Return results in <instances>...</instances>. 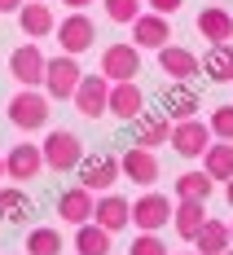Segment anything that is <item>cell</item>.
<instances>
[{
    "label": "cell",
    "instance_id": "1",
    "mask_svg": "<svg viewBox=\"0 0 233 255\" xmlns=\"http://www.w3.org/2000/svg\"><path fill=\"white\" fill-rule=\"evenodd\" d=\"M49 93H40V88H18L13 93V102H9V124L22 128V132H40V128H49Z\"/></svg>",
    "mask_w": 233,
    "mask_h": 255
},
{
    "label": "cell",
    "instance_id": "2",
    "mask_svg": "<svg viewBox=\"0 0 233 255\" xmlns=\"http://www.w3.org/2000/svg\"><path fill=\"white\" fill-rule=\"evenodd\" d=\"M40 154H44V167H53V172H75L79 158H84V141L71 128H53L40 141Z\"/></svg>",
    "mask_w": 233,
    "mask_h": 255
},
{
    "label": "cell",
    "instance_id": "3",
    "mask_svg": "<svg viewBox=\"0 0 233 255\" xmlns=\"http://www.w3.org/2000/svg\"><path fill=\"white\" fill-rule=\"evenodd\" d=\"M79 79H84V71H79V62L71 53L49 57V66H44V93H49V102H71Z\"/></svg>",
    "mask_w": 233,
    "mask_h": 255
},
{
    "label": "cell",
    "instance_id": "4",
    "mask_svg": "<svg viewBox=\"0 0 233 255\" xmlns=\"http://www.w3.org/2000/svg\"><path fill=\"white\" fill-rule=\"evenodd\" d=\"M75 172H79V185L93 189V194H110V185L123 176L119 172V154H84Z\"/></svg>",
    "mask_w": 233,
    "mask_h": 255
},
{
    "label": "cell",
    "instance_id": "5",
    "mask_svg": "<svg viewBox=\"0 0 233 255\" xmlns=\"http://www.w3.org/2000/svg\"><path fill=\"white\" fill-rule=\"evenodd\" d=\"M44 66H49V57L40 53L35 40H26V44H18V49L9 53V75L18 79L22 88H40L44 84Z\"/></svg>",
    "mask_w": 233,
    "mask_h": 255
},
{
    "label": "cell",
    "instance_id": "6",
    "mask_svg": "<svg viewBox=\"0 0 233 255\" xmlns=\"http://www.w3.org/2000/svg\"><path fill=\"white\" fill-rule=\"evenodd\" d=\"M172 211H176V203H172L167 194H154V189H150V194H141V198L132 203V225L141 233H158L172 220Z\"/></svg>",
    "mask_w": 233,
    "mask_h": 255
},
{
    "label": "cell",
    "instance_id": "7",
    "mask_svg": "<svg viewBox=\"0 0 233 255\" xmlns=\"http://www.w3.org/2000/svg\"><path fill=\"white\" fill-rule=\"evenodd\" d=\"M71 102H75V110L84 115V119H102L106 106H110V79H106L102 71H97V75H84Z\"/></svg>",
    "mask_w": 233,
    "mask_h": 255
},
{
    "label": "cell",
    "instance_id": "8",
    "mask_svg": "<svg viewBox=\"0 0 233 255\" xmlns=\"http://www.w3.org/2000/svg\"><path fill=\"white\" fill-rule=\"evenodd\" d=\"M211 145V128L194 115V119H181V124H172V150L181 154V158H203Z\"/></svg>",
    "mask_w": 233,
    "mask_h": 255
},
{
    "label": "cell",
    "instance_id": "9",
    "mask_svg": "<svg viewBox=\"0 0 233 255\" xmlns=\"http://www.w3.org/2000/svg\"><path fill=\"white\" fill-rule=\"evenodd\" d=\"M57 35V44H62V53H71V57H79V53H88L93 44H97V26L88 22L84 13H71V18H62V26L53 31Z\"/></svg>",
    "mask_w": 233,
    "mask_h": 255
},
{
    "label": "cell",
    "instance_id": "10",
    "mask_svg": "<svg viewBox=\"0 0 233 255\" xmlns=\"http://www.w3.org/2000/svg\"><path fill=\"white\" fill-rule=\"evenodd\" d=\"M44 172V154H40V145L35 141H18L13 150L4 154V176L18 180V185H26L31 176H40Z\"/></svg>",
    "mask_w": 233,
    "mask_h": 255
},
{
    "label": "cell",
    "instance_id": "11",
    "mask_svg": "<svg viewBox=\"0 0 233 255\" xmlns=\"http://www.w3.org/2000/svg\"><path fill=\"white\" fill-rule=\"evenodd\" d=\"M141 71V49L136 44H110L102 53V75L110 84H123V79H136Z\"/></svg>",
    "mask_w": 233,
    "mask_h": 255
},
{
    "label": "cell",
    "instance_id": "12",
    "mask_svg": "<svg viewBox=\"0 0 233 255\" xmlns=\"http://www.w3.org/2000/svg\"><path fill=\"white\" fill-rule=\"evenodd\" d=\"M158 71L172 79V84H189V79L203 71V62L189 49H181V44H163V49H158Z\"/></svg>",
    "mask_w": 233,
    "mask_h": 255
},
{
    "label": "cell",
    "instance_id": "13",
    "mask_svg": "<svg viewBox=\"0 0 233 255\" xmlns=\"http://www.w3.org/2000/svg\"><path fill=\"white\" fill-rule=\"evenodd\" d=\"M163 115L172 119V124H181V119H194L198 115V106H203V97H198V88L194 84H167L163 88Z\"/></svg>",
    "mask_w": 233,
    "mask_h": 255
},
{
    "label": "cell",
    "instance_id": "14",
    "mask_svg": "<svg viewBox=\"0 0 233 255\" xmlns=\"http://www.w3.org/2000/svg\"><path fill=\"white\" fill-rule=\"evenodd\" d=\"M145 110V93L136 88V79H123V84H110V106H106V115H115V119H136Z\"/></svg>",
    "mask_w": 233,
    "mask_h": 255
},
{
    "label": "cell",
    "instance_id": "15",
    "mask_svg": "<svg viewBox=\"0 0 233 255\" xmlns=\"http://www.w3.org/2000/svg\"><path fill=\"white\" fill-rule=\"evenodd\" d=\"M93 207H97V198H93V189H84V185L66 189V194H57V216H62L66 225H75V229L93 220Z\"/></svg>",
    "mask_w": 233,
    "mask_h": 255
},
{
    "label": "cell",
    "instance_id": "16",
    "mask_svg": "<svg viewBox=\"0 0 233 255\" xmlns=\"http://www.w3.org/2000/svg\"><path fill=\"white\" fill-rule=\"evenodd\" d=\"M93 220H97L106 233H119V229H128V225H132V203H128V198H119V194H102L97 207H93Z\"/></svg>",
    "mask_w": 233,
    "mask_h": 255
},
{
    "label": "cell",
    "instance_id": "17",
    "mask_svg": "<svg viewBox=\"0 0 233 255\" xmlns=\"http://www.w3.org/2000/svg\"><path fill=\"white\" fill-rule=\"evenodd\" d=\"M119 172H123L132 185H154V180H158V158H154V150L132 145L128 154H119Z\"/></svg>",
    "mask_w": 233,
    "mask_h": 255
},
{
    "label": "cell",
    "instance_id": "18",
    "mask_svg": "<svg viewBox=\"0 0 233 255\" xmlns=\"http://www.w3.org/2000/svg\"><path fill=\"white\" fill-rule=\"evenodd\" d=\"M132 124H136V145H141V150H154L163 141H172V119H167L163 110H141Z\"/></svg>",
    "mask_w": 233,
    "mask_h": 255
},
{
    "label": "cell",
    "instance_id": "19",
    "mask_svg": "<svg viewBox=\"0 0 233 255\" xmlns=\"http://www.w3.org/2000/svg\"><path fill=\"white\" fill-rule=\"evenodd\" d=\"M18 26H22V35H31V40H44V35L57 31V18H53V9L44 0H26L22 9H18Z\"/></svg>",
    "mask_w": 233,
    "mask_h": 255
},
{
    "label": "cell",
    "instance_id": "20",
    "mask_svg": "<svg viewBox=\"0 0 233 255\" xmlns=\"http://www.w3.org/2000/svg\"><path fill=\"white\" fill-rule=\"evenodd\" d=\"M167 35H172V26H167L163 13H141L132 22V44L136 49H163V44H172Z\"/></svg>",
    "mask_w": 233,
    "mask_h": 255
},
{
    "label": "cell",
    "instance_id": "21",
    "mask_svg": "<svg viewBox=\"0 0 233 255\" xmlns=\"http://www.w3.org/2000/svg\"><path fill=\"white\" fill-rule=\"evenodd\" d=\"M198 35H203V40H207V44H225V40H229L233 35V13L229 9H220V4H211V9H203V13H198Z\"/></svg>",
    "mask_w": 233,
    "mask_h": 255
},
{
    "label": "cell",
    "instance_id": "22",
    "mask_svg": "<svg viewBox=\"0 0 233 255\" xmlns=\"http://www.w3.org/2000/svg\"><path fill=\"white\" fill-rule=\"evenodd\" d=\"M172 225L185 242H194L198 229L207 225V203H189V198H176V211H172Z\"/></svg>",
    "mask_w": 233,
    "mask_h": 255
},
{
    "label": "cell",
    "instance_id": "23",
    "mask_svg": "<svg viewBox=\"0 0 233 255\" xmlns=\"http://www.w3.org/2000/svg\"><path fill=\"white\" fill-rule=\"evenodd\" d=\"M203 172L211 180H233V141H211L203 154Z\"/></svg>",
    "mask_w": 233,
    "mask_h": 255
},
{
    "label": "cell",
    "instance_id": "24",
    "mask_svg": "<svg viewBox=\"0 0 233 255\" xmlns=\"http://www.w3.org/2000/svg\"><path fill=\"white\" fill-rule=\"evenodd\" d=\"M203 71H207V79H216V84H233V44L225 40V44H211L207 53H203Z\"/></svg>",
    "mask_w": 233,
    "mask_h": 255
},
{
    "label": "cell",
    "instance_id": "25",
    "mask_svg": "<svg viewBox=\"0 0 233 255\" xmlns=\"http://www.w3.org/2000/svg\"><path fill=\"white\" fill-rule=\"evenodd\" d=\"M194 247H198V255H220V251H229V247H233L229 225H225V220H211V216H207V225L198 229Z\"/></svg>",
    "mask_w": 233,
    "mask_h": 255
},
{
    "label": "cell",
    "instance_id": "26",
    "mask_svg": "<svg viewBox=\"0 0 233 255\" xmlns=\"http://www.w3.org/2000/svg\"><path fill=\"white\" fill-rule=\"evenodd\" d=\"M26 216H31V198H26V189H18V185H0V220L22 225Z\"/></svg>",
    "mask_w": 233,
    "mask_h": 255
},
{
    "label": "cell",
    "instance_id": "27",
    "mask_svg": "<svg viewBox=\"0 0 233 255\" xmlns=\"http://www.w3.org/2000/svg\"><path fill=\"white\" fill-rule=\"evenodd\" d=\"M75 255H110V233H106L97 220L79 225L75 229Z\"/></svg>",
    "mask_w": 233,
    "mask_h": 255
},
{
    "label": "cell",
    "instance_id": "28",
    "mask_svg": "<svg viewBox=\"0 0 233 255\" xmlns=\"http://www.w3.org/2000/svg\"><path fill=\"white\" fill-rule=\"evenodd\" d=\"M211 189H216V180L207 172H181L176 176V198H189V203H207Z\"/></svg>",
    "mask_w": 233,
    "mask_h": 255
},
{
    "label": "cell",
    "instance_id": "29",
    "mask_svg": "<svg viewBox=\"0 0 233 255\" xmlns=\"http://www.w3.org/2000/svg\"><path fill=\"white\" fill-rule=\"evenodd\" d=\"M26 255H62V233L40 225V229L26 233Z\"/></svg>",
    "mask_w": 233,
    "mask_h": 255
},
{
    "label": "cell",
    "instance_id": "30",
    "mask_svg": "<svg viewBox=\"0 0 233 255\" xmlns=\"http://www.w3.org/2000/svg\"><path fill=\"white\" fill-rule=\"evenodd\" d=\"M102 4H106V18H110V22H136V18L145 13V9H141L145 0H102Z\"/></svg>",
    "mask_w": 233,
    "mask_h": 255
},
{
    "label": "cell",
    "instance_id": "31",
    "mask_svg": "<svg viewBox=\"0 0 233 255\" xmlns=\"http://www.w3.org/2000/svg\"><path fill=\"white\" fill-rule=\"evenodd\" d=\"M207 128H211V136H216V141H233V106H216Z\"/></svg>",
    "mask_w": 233,
    "mask_h": 255
},
{
    "label": "cell",
    "instance_id": "32",
    "mask_svg": "<svg viewBox=\"0 0 233 255\" xmlns=\"http://www.w3.org/2000/svg\"><path fill=\"white\" fill-rule=\"evenodd\" d=\"M128 255H167V247H163L158 233H141V238L128 247Z\"/></svg>",
    "mask_w": 233,
    "mask_h": 255
},
{
    "label": "cell",
    "instance_id": "33",
    "mask_svg": "<svg viewBox=\"0 0 233 255\" xmlns=\"http://www.w3.org/2000/svg\"><path fill=\"white\" fill-rule=\"evenodd\" d=\"M145 4H150V13H163V18H172V13L185 4V0H145Z\"/></svg>",
    "mask_w": 233,
    "mask_h": 255
},
{
    "label": "cell",
    "instance_id": "34",
    "mask_svg": "<svg viewBox=\"0 0 233 255\" xmlns=\"http://www.w3.org/2000/svg\"><path fill=\"white\" fill-rule=\"evenodd\" d=\"M22 9V0H0V13H18Z\"/></svg>",
    "mask_w": 233,
    "mask_h": 255
},
{
    "label": "cell",
    "instance_id": "35",
    "mask_svg": "<svg viewBox=\"0 0 233 255\" xmlns=\"http://www.w3.org/2000/svg\"><path fill=\"white\" fill-rule=\"evenodd\" d=\"M225 198H229V207H233V180H225Z\"/></svg>",
    "mask_w": 233,
    "mask_h": 255
},
{
    "label": "cell",
    "instance_id": "36",
    "mask_svg": "<svg viewBox=\"0 0 233 255\" xmlns=\"http://www.w3.org/2000/svg\"><path fill=\"white\" fill-rule=\"evenodd\" d=\"M66 4H71V9H84V4H93V0H66Z\"/></svg>",
    "mask_w": 233,
    "mask_h": 255
},
{
    "label": "cell",
    "instance_id": "37",
    "mask_svg": "<svg viewBox=\"0 0 233 255\" xmlns=\"http://www.w3.org/2000/svg\"><path fill=\"white\" fill-rule=\"evenodd\" d=\"M0 180H4V154H0Z\"/></svg>",
    "mask_w": 233,
    "mask_h": 255
},
{
    "label": "cell",
    "instance_id": "38",
    "mask_svg": "<svg viewBox=\"0 0 233 255\" xmlns=\"http://www.w3.org/2000/svg\"><path fill=\"white\" fill-rule=\"evenodd\" d=\"M220 255H233V247H229V251H220Z\"/></svg>",
    "mask_w": 233,
    "mask_h": 255
},
{
    "label": "cell",
    "instance_id": "39",
    "mask_svg": "<svg viewBox=\"0 0 233 255\" xmlns=\"http://www.w3.org/2000/svg\"><path fill=\"white\" fill-rule=\"evenodd\" d=\"M229 238H233V220H229Z\"/></svg>",
    "mask_w": 233,
    "mask_h": 255
},
{
    "label": "cell",
    "instance_id": "40",
    "mask_svg": "<svg viewBox=\"0 0 233 255\" xmlns=\"http://www.w3.org/2000/svg\"><path fill=\"white\" fill-rule=\"evenodd\" d=\"M181 255H198V251H181Z\"/></svg>",
    "mask_w": 233,
    "mask_h": 255
}]
</instances>
